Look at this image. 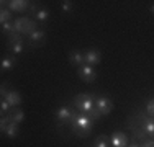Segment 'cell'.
Here are the masks:
<instances>
[{"label":"cell","mask_w":154,"mask_h":147,"mask_svg":"<svg viewBox=\"0 0 154 147\" xmlns=\"http://www.w3.org/2000/svg\"><path fill=\"white\" fill-rule=\"evenodd\" d=\"M71 128L74 132H77V136L85 137V136L90 134V131H92L94 121L87 115H84V113H77V115L74 113V116H72V119H71Z\"/></svg>","instance_id":"obj_1"},{"label":"cell","mask_w":154,"mask_h":147,"mask_svg":"<svg viewBox=\"0 0 154 147\" xmlns=\"http://www.w3.org/2000/svg\"><path fill=\"white\" fill-rule=\"evenodd\" d=\"M75 106L80 110V113H84V115L89 116L90 113L95 110V97L94 93H80L75 97Z\"/></svg>","instance_id":"obj_2"},{"label":"cell","mask_w":154,"mask_h":147,"mask_svg":"<svg viewBox=\"0 0 154 147\" xmlns=\"http://www.w3.org/2000/svg\"><path fill=\"white\" fill-rule=\"evenodd\" d=\"M13 23H15V31L20 33V34L30 36L33 31L38 29L36 28V21L31 20V18H28V16H20V18H17Z\"/></svg>","instance_id":"obj_3"},{"label":"cell","mask_w":154,"mask_h":147,"mask_svg":"<svg viewBox=\"0 0 154 147\" xmlns=\"http://www.w3.org/2000/svg\"><path fill=\"white\" fill-rule=\"evenodd\" d=\"M8 47L10 51H12L13 56H18V54L23 52L25 49V41H23V36L20 34V33H12V34H8Z\"/></svg>","instance_id":"obj_4"},{"label":"cell","mask_w":154,"mask_h":147,"mask_svg":"<svg viewBox=\"0 0 154 147\" xmlns=\"http://www.w3.org/2000/svg\"><path fill=\"white\" fill-rule=\"evenodd\" d=\"M77 72H79L80 79H82L84 82H87V83H92V82H95V79H97V72H95V69L92 67V65L84 64L82 67L77 69Z\"/></svg>","instance_id":"obj_5"},{"label":"cell","mask_w":154,"mask_h":147,"mask_svg":"<svg viewBox=\"0 0 154 147\" xmlns=\"http://www.w3.org/2000/svg\"><path fill=\"white\" fill-rule=\"evenodd\" d=\"M95 108L102 113V115H110L113 110V101L108 97H97L95 98Z\"/></svg>","instance_id":"obj_6"},{"label":"cell","mask_w":154,"mask_h":147,"mask_svg":"<svg viewBox=\"0 0 154 147\" xmlns=\"http://www.w3.org/2000/svg\"><path fill=\"white\" fill-rule=\"evenodd\" d=\"M3 7L7 5V8L10 10V12H25V10L30 7V2H26V0H10V2H2Z\"/></svg>","instance_id":"obj_7"},{"label":"cell","mask_w":154,"mask_h":147,"mask_svg":"<svg viewBox=\"0 0 154 147\" xmlns=\"http://www.w3.org/2000/svg\"><path fill=\"white\" fill-rule=\"evenodd\" d=\"M84 59H85V64L87 65H97L98 62L102 61V52L98 49H89L84 52Z\"/></svg>","instance_id":"obj_8"},{"label":"cell","mask_w":154,"mask_h":147,"mask_svg":"<svg viewBox=\"0 0 154 147\" xmlns=\"http://www.w3.org/2000/svg\"><path fill=\"white\" fill-rule=\"evenodd\" d=\"M110 144H112V147H126L128 146V137L126 134L122 131H116L113 132L112 136H110Z\"/></svg>","instance_id":"obj_9"},{"label":"cell","mask_w":154,"mask_h":147,"mask_svg":"<svg viewBox=\"0 0 154 147\" xmlns=\"http://www.w3.org/2000/svg\"><path fill=\"white\" fill-rule=\"evenodd\" d=\"M72 116H74V113H72V110L69 108V106H61V108H57V111H56V119L62 124L71 123Z\"/></svg>","instance_id":"obj_10"},{"label":"cell","mask_w":154,"mask_h":147,"mask_svg":"<svg viewBox=\"0 0 154 147\" xmlns=\"http://www.w3.org/2000/svg\"><path fill=\"white\" fill-rule=\"evenodd\" d=\"M3 100H7V103L10 105V108H17V106L21 105V97L17 90H8L5 95H3Z\"/></svg>","instance_id":"obj_11"},{"label":"cell","mask_w":154,"mask_h":147,"mask_svg":"<svg viewBox=\"0 0 154 147\" xmlns=\"http://www.w3.org/2000/svg\"><path fill=\"white\" fill-rule=\"evenodd\" d=\"M69 62H71L72 65H75V67H82V65L85 64L84 52H80V51H71V52H69Z\"/></svg>","instance_id":"obj_12"},{"label":"cell","mask_w":154,"mask_h":147,"mask_svg":"<svg viewBox=\"0 0 154 147\" xmlns=\"http://www.w3.org/2000/svg\"><path fill=\"white\" fill-rule=\"evenodd\" d=\"M45 38H46V33L43 31V29H36V31H33L30 36H28V39H30L31 44H43L45 43Z\"/></svg>","instance_id":"obj_13"},{"label":"cell","mask_w":154,"mask_h":147,"mask_svg":"<svg viewBox=\"0 0 154 147\" xmlns=\"http://www.w3.org/2000/svg\"><path fill=\"white\" fill-rule=\"evenodd\" d=\"M143 129L148 136H154V118H143Z\"/></svg>","instance_id":"obj_14"},{"label":"cell","mask_w":154,"mask_h":147,"mask_svg":"<svg viewBox=\"0 0 154 147\" xmlns=\"http://www.w3.org/2000/svg\"><path fill=\"white\" fill-rule=\"evenodd\" d=\"M48 18H49V12H48L46 8H35V20L39 21V23H45L48 21Z\"/></svg>","instance_id":"obj_15"},{"label":"cell","mask_w":154,"mask_h":147,"mask_svg":"<svg viewBox=\"0 0 154 147\" xmlns=\"http://www.w3.org/2000/svg\"><path fill=\"white\" fill-rule=\"evenodd\" d=\"M8 116H10V119H12L13 123H18V124L25 121V113L21 111V110H18V108H15L13 111H10Z\"/></svg>","instance_id":"obj_16"},{"label":"cell","mask_w":154,"mask_h":147,"mask_svg":"<svg viewBox=\"0 0 154 147\" xmlns=\"http://www.w3.org/2000/svg\"><path fill=\"white\" fill-rule=\"evenodd\" d=\"M5 134L8 136L10 139H15L17 136H18V123H13V121H10L8 126H7V129H5Z\"/></svg>","instance_id":"obj_17"},{"label":"cell","mask_w":154,"mask_h":147,"mask_svg":"<svg viewBox=\"0 0 154 147\" xmlns=\"http://www.w3.org/2000/svg\"><path fill=\"white\" fill-rule=\"evenodd\" d=\"M13 67H15V56L2 59V70H12Z\"/></svg>","instance_id":"obj_18"},{"label":"cell","mask_w":154,"mask_h":147,"mask_svg":"<svg viewBox=\"0 0 154 147\" xmlns=\"http://www.w3.org/2000/svg\"><path fill=\"white\" fill-rule=\"evenodd\" d=\"M0 21H2V25H3V23H8V21H12V12H10L7 7H3L2 12H0Z\"/></svg>","instance_id":"obj_19"},{"label":"cell","mask_w":154,"mask_h":147,"mask_svg":"<svg viewBox=\"0 0 154 147\" xmlns=\"http://www.w3.org/2000/svg\"><path fill=\"white\" fill-rule=\"evenodd\" d=\"M108 142H110V139L107 136H98L94 141V147H108Z\"/></svg>","instance_id":"obj_20"},{"label":"cell","mask_w":154,"mask_h":147,"mask_svg":"<svg viewBox=\"0 0 154 147\" xmlns=\"http://www.w3.org/2000/svg\"><path fill=\"white\" fill-rule=\"evenodd\" d=\"M2 29H3V33H7V34H12V33H15V23H13V21L3 23L2 25Z\"/></svg>","instance_id":"obj_21"},{"label":"cell","mask_w":154,"mask_h":147,"mask_svg":"<svg viewBox=\"0 0 154 147\" xmlns=\"http://www.w3.org/2000/svg\"><path fill=\"white\" fill-rule=\"evenodd\" d=\"M146 113H148L151 118H154V98L146 103Z\"/></svg>","instance_id":"obj_22"},{"label":"cell","mask_w":154,"mask_h":147,"mask_svg":"<svg viewBox=\"0 0 154 147\" xmlns=\"http://www.w3.org/2000/svg\"><path fill=\"white\" fill-rule=\"evenodd\" d=\"M61 10H62V12H71V10H72V2L64 0V2L61 3Z\"/></svg>","instance_id":"obj_23"},{"label":"cell","mask_w":154,"mask_h":147,"mask_svg":"<svg viewBox=\"0 0 154 147\" xmlns=\"http://www.w3.org/2000/svg\"><path fill=\"white\" fill-rule=\"evenodd\" d=\"M0 106H2V115H5V113L10 110V105L7 103V100H3V98H2V105Z\"/></svg>","instance_id":"obj_24"},{"label":"cell","mask_w":154,"mask_h":147,"mask_svg":"<svg viewBox=\"0 0 154 147\" xmlns=\"http://www.w3.org/2000/svg\"><path fill=\"white\" fill-rule=\"evenodd\" d=\"M133 132L136 134V137H144V136H148V134L144 132V129H143V128H141V129H136V128H134Z\"/></svg>","instance_id":"obj_25"},{"label":"cell","mask_w":154,"mask_h":147,"mask_svg":"<svg viewBox=\"0 0 154 147\" xmlns=\"http://www.w3.org/2000/svg\"><path fill=\"white\" fill-rule=\"evenodd\" d=\"M143 147H154V141H151V142H146V144L143 146Z\"/></svg>","instance_id":"obj_26"},{"label":"cell","mask_w":154,"mask_h":147,"mask_svg":"<svg viewBox=\"0 0 154 147\" xmlns=\"http://www.w3.org/2000/svg\"><path fill=\"white\" fill-rule=\"evenodd\" d=\"M130 147H139V146H136V144H131Z\"/></svg>","instance_id":"obj_27"},{"label":"cell","mask_w":154,"mask_h":147,"mask_svg":"<svg viewBox=\"0 0 154 147\" xmlns=\"http://www.w3.org/2000/svg\"><path fill=\"white\" fill-rule=\"evenodd\" d=\"M151 12H152V13H154V5H152V7H151Z\"/></svg>","instance_id":"obj_28"},{"label":"cell","mask_w":154,"mask_h":147,"mask_svg":"<svg viewBox=\"0 0 154 147\" xmlns=\"http://www.w3.org/2000/svg\"><path fill=\"white\" fill-rule=\"evenodd\" d=\"M92 147H94V146H92Z\"/></svg>","instance_id":"obj_29"}]
</instances>
